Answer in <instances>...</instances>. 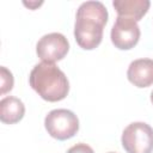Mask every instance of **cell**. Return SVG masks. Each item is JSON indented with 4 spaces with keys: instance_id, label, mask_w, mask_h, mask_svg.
Listing matches in <instances>:
<instances>
[{
    "instance_id": "7",
    "label": "cell",
    "mask_w": 153,
    "mask_h": 153,
    "mask_svg": "<svg viewBox=\"0 0 153 153\" xmlns=\"http://www.w3.org/2000/svg\"><path fill=\"white\" fill-rule=\"evenodd\" d=\"M128 80L136 87H148L153 84V60L137 59L130 62L127 71Z\"/></svg>"
},
{
    "instance_id": "2",
    "label": "cell",
    "mask_w": 153,
    "mask_h": 153,
    "mask_svg": "<svg viewBox=\"0 0 153 153\" xmlns=\"http://www.w3.org/2000/svg\"><path fill=\"white\" fill-rule=\"evenodd\" d=\"M29 84L47 102H60L69 92L68 79L55 63H37L30 72Z\"/></svg>"
},
{
    "instance_id": "8",
    "label": "cell",
    "mask_w": 153,
    "mask_h": 153,
    "mask_svg": "<svg viewBox=\"0 0 153 153\" xmlns=\"http://www.w3.org/2000/svg\"><path fill=\"white\" fill-rule=\"evenodd\" d=\"M112 6L120 17H127L139 22L147 13L151 2L148 0H115Z\"/></svg>"
},
{
    "instance_id": "6",
    "label": "cell",
    "mask_w": 153,
    "mask_h": 153,
    "mask_svg": "<svg viewBox=\"0 0 153 153\" xmlns=\"http://www.w3.org/2000/svg\"><path fill=\"white\" fill-rule=\"evenodd\" d=\"M69 50L67 38L60 32H51L42 36L36 44L37 56L42 62L54 63L62 60Z\"/></svg>"
},
{
    "instance_id": "5",
    "label": "cell",
    "mask_w": 153,
    "mask_h": 153,
    "mask_svg": "<svg viewBox=\"0 0 153 153\" xmlns=\"http://www.w3.org/2000/svg\"><path fill=\"white\" fill-rule=\"evenodd\" d=\"M140 27L137 22L131 18L117 16L111 32V42L120 50H129L134 48L140 39Z\"/></svg>"
},
{
    "instance_id": "13",
    "label": "cell",
    "mask_w": 153,
    "mask_h": 153,
    "mask_svg": "<svg viewBox=\"0 0 153 153\" xmlns=\"http://www.w3.org/2000/svg\"><path fill=\"white\" fill-rule=\"evenodd\" d=\"M151 102H152V104H153V91L151 92Z\"/></svg>"
},
{
    "instance_id": "11",
    "label": "cell",
    "mask_w": 153,
    "mask_h": 153,
    "mask_svg": "<svg viewBox=\"0 0 153 153\" xmlns=\"http://www.w3.org/2000/svg\"><path fill=\"white\" fill-rule=\"evenodd\" d=\"M66 153H94L92 147L84 143V142H79L74 146H72Z\"/></svg>"
},
{
    "instance_id": "4",
    "label": "cell",
    "mask_w": 153,
    "mask_h": 153,
    "mask_svg": "<svg viewBox=\"0 0 153 153\" xmlns=\"http://www.w3.org/2000/svg\"><path fill=\"white\" fill-rule=\"evenodd\" d=\"M121 142L127 153H152L153 128L145 122H133L124 128Z\"/></svg>"
},
{
    "instance_id": "3",
    "label": "cell",
    "mask_w": 153,
    "mask_h": 153,
    "mask_svg": "<svg viewBox=\"0 0 153 153\" xmlns=\"http://www.w3.org/2000/svg\"><path fill=\"white\" fill-rule=\"evenodd\" d=\"M44 127L51 137L63 141L73 137L78 133L79 120L71 110L55 109L45 116Z\"/></svg>"
},
{
    "instance_id": "10",
    "label": "cell",
    "mask_w": 153,
    "mask_h": 153,
    "mask_svg": "<svg viewBox=\"0 0 153 153\" xmlns=\"http://www.w3.org/2000/svg\"><path fill=\"white\" fill-rule=\"evenodd\" d=\"M0 72H1V94H5L6 92L12 90L14 80L12 73L6 67L2 66L0 68Z\"/></svg>"
},
{
    "instance_id": "9",
    "label": "cell",
    "mask_w": 153,
    "mask_h": 153,
    "mask_svg": "<svg viewBox=\"0 0 153 153\" xmlns=\"http://www.w3.org/2000/svg\"><path fill=\"white\" fill-rule=\"evenodd\" d=\"M25 114L24 103L17 97H5L0 100V120L6 124H14L19 122Z\"/></svg>"
},
{
    "instance_id": "14",
    "label": "cell",
    "mask_w": 153,
    "mask_h": 153,
    "mask_svg": "<svg viewBox=\"0 0 153 153\" xmlns=\"http://www.w3.org/2000/svg\"><path fill=\"white\" fill-rule=\"evenodd\" d=\"M109 153H116V152H109Z\"/></svg>"
},
{
    "instance_id": "12",
    "label": "cell",
    "mask_w": 153,
    "mask_h": 153,
    "mask_svg": "<svg viewBox=\"0 0 153 153\" xmlns=\"http://www.w3.org/2000/svg\"><path fill=\"white\" fill-rule=\"evenodd\" d=\"M24 5H25V6H29V7H31V8H35V6L42 5V2H35V4H33V2H29V4H27V2H24Z\"/></svg>"
},
{
    "instance_id": "1",
    "label": "cell",
    "mask_w": 153,
    "mask_h": 153,
    "mask_svg": "<svg viewBox=\"0 0 153 153\" xmlns=\"http://www.w3.org/2000/svg\"><path fill=\"white\" fill-rule=\"evenodd\" d=\"M108 17V10L100 1H85L79 6L75 16L74 37L80 48L92 50L100 44Z\"/></svg>"
}]
</instances>
